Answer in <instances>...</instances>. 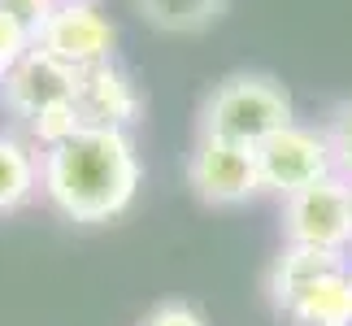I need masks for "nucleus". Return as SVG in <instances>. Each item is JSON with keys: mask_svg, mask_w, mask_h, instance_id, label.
I'll use <instances>...</instances> for the list:
<instances>
[{"mask_svg": "<svg viewBox=\"0 0 352 326\" xmlns=\"http://www.w3.org/2000/svg\"><path fill=\"white\" fill-rule=\"evenodd\" d=\"M31 44H35V39L26 35V31H22V26L9 18L5 9H0V70L9 74V70H13V61H18V57H22V52L31 48Z\"/></svg>", "mask_w": 352, "mask_h": 326, "instance_id": "15", "label": "nucleus"}, {"mask_svg": "<svg viewBox=\"0 0 352 326\" xmlns=\"http://www.w3.org/2000/svg\"><path fill=\"white\" fill-rule=\"evenodd\" d=\"M140 326H209L205 314H200L196 305H187V301H166V305H157L153 314H144Z\"/></svg>", "mask_w": 352, "mask_h": 326, "instance_id": "14", "label": "nucleus"}, {"mask_svg": "<svg viewBox=\"0 0 352 326\" xmlns=\"http://www.w3.org/2000/svg\"><path fill=\"white\" fill-rule=\"evenodd\" d=\"M148 26L166 35H200L226 13L231 0H135Z\"/></svg>", "mask_w": 352, "mask_h": 326, "instance_id": "11", "label": "nucleus"}, {"mask_svg": "<svg viewBox=\"0 0 352 326\" xmlns=\"http://www.w3.org/2000/svg\"><path fill=\"white\" fill-rule=\"evenodd\" d=\"M283 318L292 326H352V274L348 257L327 265L318 279H309L300 292L283 305Z\"/></svg>", "mask_w": 352, "mask_h": 326, "instance_id": "9", "label": "nucleus"}, {"mask_svg": "<svg viewBox=\"0 0 352 326\" xmlns=\"http://www.w3.org/2000/svg\"><path fill=\"white\" fill-rule=\"evenodd\" d=\"M278 226L283 243L296 248H318V252H352V183L344 174L322 179L305 192L278 200Z\"/></svg>", "mask_w": 352, "mask_h": 326, "instance_id": "4", "label": "nucleus"}, {"mask_svg": "<svg viewBox=\"0 0 352 326\" xmlns=\"http://www.w3.org/2000/svg\"><path fill=\"white\" fill-rule=\"evenodd\" d=\"M78 113L87 127H113V131H135L144 118V87L118 57L104 65H91L78 78Z\"/></svg>", "mask_w": 352, "mask_h": 326, "instance_id": "8", "label": "nucleus"}, {"mask_svg": "<svg viewBox=\"0 0 352 326\" xmlns=\"http://www.w3.org/2000/svg\"><path fill=\"white\" fill-rule=\"evenodd\" d=\"M348 274H352V252H348Z\"/></svg>", "mask_w": 352, "mask_h": 326, "instance_id": "16", "label": "nucleus"}, {"mask_svg": "<svg viewBox=\"0 0 352 326\" xmlns=\"http://www.w3.org/2000/svg\"><path fill=\"white\" fill-rule=\"evenodd\" d=\"M0 9H5L9 18L35 39V35H39V26L48 22V13L57 9V0H0Z\"/></svg>", "mask_w": 352, "mask_h": 326, "instance_id": "13", "label": "nucleus"}, {"mask_svg": "<svg viewBox=\"0 0 352 326\" xmlns=\"http://www.w3.org/2000/svg\"><path fill=\"white\" fill-rule=\"evenodd\" d=\"M39 200V148L22 131H0V217Z\"/></svg>", "mask_w": 352, "mask_h": 326, "instance_id": "10", "label": "nucleus"}, {"mask_svg": "<svg viewBox=\"0 0 352 326\" xmlns=\"http://www.w3.org/2000/svg\"><path fill=\"white\" fill-rule=\"evenodd\" d=\"M256 170H261V196L278 200L340 174L327 127H309L300 118L274 131L265 144H256Z\"/></svg>", "mask_w": 352, "mask_h": 326, "instance_id": "3", "label": "nucleus"}, {"mask_svg": "<svg viewBox=\"0 0 352 326\" xmlns=\"http://www.w3.org/2000/svg\"><path fill=\"white\" fill-rule=\"evenodd\" d=\"M144 187V157L131 131L83 127L39 153V200L74 226L118 222Z\"/></svg>", "mask_w": 352, "mask_h": 326, "instance_id": "1", "label": "nucleus"}, {"mask_svg": "<svg viewBox=\"0 0 352 326\" xmlns=\"http://www.w3.org/2000/svg\"><path fill=\"white\" fill-rule=\"evenodd\" d=\"M348 183H352V179H348Z\"/></svg>", "mask_w": 352, "mask_h": 326, "instance_id": "18", "label": "nucleus"}, {"mask_svg": "<svg viewBox=\"0 0 352 326\" xmlns=\"http://www.w3.org/2000/svg\"><path fill=\"white\" fill-rule=\"evenodd\" d=\"M327 135L335 148V166H340L344 179H352V100L335 105V113L327 118Z\"/></svg>", "mask_w": 352, "mask_h": 326, "instance_id": "12", "label": "nucleus"}, {"mask_svg": "<svg viewBox=\"0 0 352 326\" xmlns=\"http://www.w3.org/2000/svg\"><path fill=\"white\" fill-rule=\"evenodd\" d=\"M35 48L52 52L57 61L83 74L91 65L118 57V26L100 9V0H57V9L48 13V22L35 35Z\"/></svg>", "mask_w": 352, "mask_h": 326, "instance_id": "6", "label": "nucleus"}, {"mask_svg": "<svg viewBox=\"0 0 352 326\" xmlns=\"http://www.w3.org/2000/svg\"><path fill=\"white\" fill-rule=\"evenodd\" d=\"M287 122H296L292 91L274 74H256V70L226 74L200 105V135L231 140L243 148L265 144Z\"/></svg>", "mask_w": 352, "mask_h": 326, "instance_id": "2", "label": "nucleus"}, {"mask_svg": "<svg viewBox=\"0 0 352 326\" xmlns=\"http://www.w3.org/2000/svg\"><path fill=\"white\" fill-rule=\"evenodd\" d=\"M187 187L200 205L213 209H239L261 196V170H256V148H243L231 140L196 135L187 153Z\"/></svg>", "mask_w": 352, "mask_h": 326, "instance_id": "5", "label": "nucleus"}, {"mask_svg": "<svg viewBox=\"0 0 352 326\" xmlns=\"http://www.w3.org/2000/svg\"><path fill=\"white\" fill-rule=\"evenodd\" d=\"M78 74L74 65L57 61L52 52L44 48H26L18 61H13V70L5 74V83H0V105H5V113L26 127V122H35L39 113H48V109H61V105H78Z\"/></svg>", "mask_w": 352, "mask_h": 326, "instance_id": "7", "label": "nucleus"}, {"mask_svg": "<svg viewBox=\"0 0 352 326\" xmlns=\"http://www.w3.org/2000/svg\"><path fill=\"white\" fill-rule=\"evenodd\" d=\"M0 83H5V70H0Z\"/></svg>", "mask_w": 352, "mask_h": 326, "instance_id": "17", "label": "nucleus"}]
</instances>
